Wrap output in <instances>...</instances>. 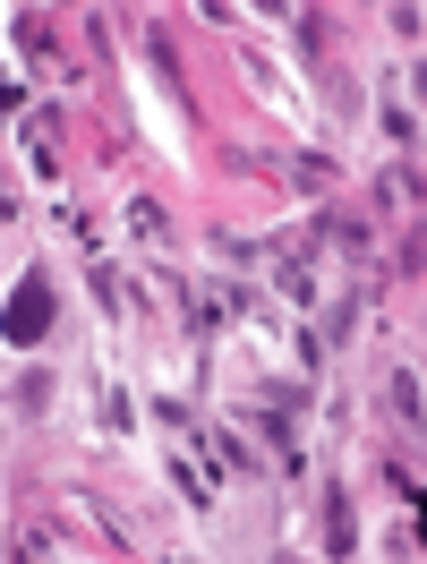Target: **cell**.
Instances as JSON below:
<instances>
[{
    "label": "cell",
    "mask_w": 427,
    "mask_h": 564,
    "mask_svg": "<svg viewBox=\"0 0 427 564\" xmlns=\"http://www.w3.org/2000/svg\"><path fill=\"white\" fill-rule=\"evenodd\" d=\"M43 325H52V282L26 274L18 291H9V343H18V351H35V343H43Z\"/></svg>",
    "instance_id": "cell-1"
},
{
    "label": "cell",
    "mask_w": 427,
    "mask_h": 564,
    "mask_svg": "<svg viewBox=\"0 0 427 564\" xmlns=\"http://www.w3.org/2000/svg\"><path fill=\"white\" fill-rule=\"evenodd\" d=\"M419 539H427V496H419Z\"/></svg>",
    "instance_id": "cell-2"
}]
</instances>
